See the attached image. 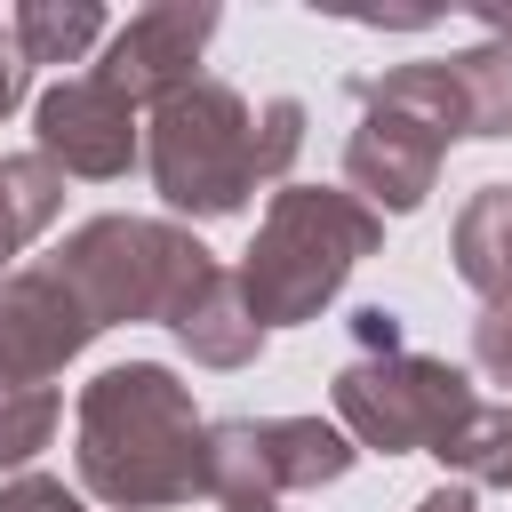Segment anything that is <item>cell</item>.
Listing matches in <instances>:
<instances>
[{
    "label": "cell",
    "instance_id": "obj_1",
    "mask_svg": "<svg viewBox=\"0 0 512 512\" xmlns=\"http://www.w3.org/2000/svg\"><path fill=\"white\" fill-rule=\"evenodd\" d=\"M80 496L112 512H168L208 488V416L192 384L160 360H120L80 384L72 408Z\"/></svg>",
    "mask_w": 512,
    "mask_h": 512
},
{
    "label": "cell",
    "instance_id": "obj_2",
    "mask_svg": "<svg viewBox=\"0 0 512 512\" xmlns=\"http://www.w3.org/2000/svg\"><path fill=\"white\" fill-rule=\"evenodd\" d=\"M304 152V104L264 96L248 104L232 80H192L144 112V168L168 216L216 224L256 200V184H288V160Z\"/></svg>",
    "mask_w": 512,
    "mask_h": 512
},
{
    "label": "cell",
    "instance_id": "obj_3",
    "mask_svg": "<svg viewBox=\"0 0 512 512\" xmlns=\"http://www.w3.org/2000/svg\"><path fill=\"white\" fill-rule=\"evenodd\" d=\"M384 248V216L344 184H280L240 256V288L256 328H304L336 304V288Z\"/></svg>",
    "mask_w": 512,
    "mask_h": 512
},
{
    "label": "cell",
    "instance_id": "obj_4",
    "mask_svg": "<svg viewBox=\"0 0 512 512\" xmlns=\"http://www.w3.org/2000/svg\"><path fill=\"white\" fill-rule=\"evenodd\" d=\"M352 136H344V192H360L376 216H416L440 184L448 144L464 136V96L440 56L392 64L376 80H352Z\"/></svg>",
    "mask_w": 512,
    "mask_h": 512
},
{
    "label": "cell",
    "instance_id": "obj_5",
    "mask_svg": "<svg viewBox=\"0 0 512 512\" xmlns=\"http://www.w3.org/2000/svg\"><path fill=\"white\" fill-rule=\"evenodd\" d=\"M48 272L80 296V312L104 336V328H128V320L176 328V312L216 280V256L168 216H88L48 256Z\"/></svg>",
    "mask_w": 512,
    "mask_h": 512
},
{
    "label": "cell",
    "instance_id": "obj_6",
    "mask_svg": "<svg viewBox=\"0 0 512 512\" xmlns=\"http://www.w3.org/2000/svg\"><path fill=\"white\" fill-rule=\"evenodd\" d=\"M328 400H336V424L352 432L360 456L368 448L376 456H440L464 432V416L480 408V392L456 360H432L408 344L400 352H352L336 368Z\"/></svg>",
    "mask_w": 512,
    "mask_h": 512
},
{
    "label": "cell",
    "instance_id": "obj_7",
    "mask_svg": "<svg viewBox=\"0 0 512 512\" xmlns=\"http://www.w3.org/2000/svg\"><path fill=\"white\" fill-rule=\"evenodd\" d=\"M352 464H360V448L328 416H224V424H208V488L224 504H240V496L280 504L288 488H328Z\"/></svg>",
    "mask_w": 512,
    "mask_h": 512
},
{
    "label": "cell",
    "instance_id": "obj_8",
    "mask_svg": "<svg viewBox=\"0 0 512 512\" xmlns=\"http://www.w3.org/2000/svg\"><path fill=\"white\" fill-rule=\"evenodd\" d=\"M32 152L64 176L112 184L144 160V104H128L104 72H64L32 104Z\"/></svg>",
    "mask_w": 512,
    "mask_h": 512
},
{
    "label": "cell",
    "instance_id": "obj_9",
    "mask_svg": "<svg viewBox=\"0 0 512 512\" xmlns=\"http://www.w3.org/2000/svg\"><path fill=\"white\" fill-rule=\"evenodd\" d=\"M88 344H96V320L48 264H24L0 280V400L48 392Z\"/></svg>",
    "mask_w": 512,
    "mask_h": 512
},
{
    "label": "cell",
    "instance_id": "obj_10",
    "mask_svg": "<svg viewBox=\"0 0 512 512\" xmlns=\"http://www.w3.org/2000/svg\"><path fill=\"white\" fill-rule=\"evenodd\" d=\"M216 8L208 0H152V8H136L120 32H112V48H104V80L128 96V104H160V96H176V88H192L200 80V56H208V40H216Z\"/></svg>",
    "mask_w": 512,
    "mask_h": 512
},
{
    "label": "cell",
    "instance_id": "obj_11",
    "mask_svg": "<svg viewBox=\"0 0 512 512\" xmlns=\"http://www.w3.org/2000/svg\"><path fill=\"white\" fill-rule=\"evenodd\" d=\"M200 368H248L256 352H264V328H256V312H248V288H240V272H224L216 264V280L176 312V328H168Z\"/></svg>",
    "mask_w": 512,
    "mask_h": 512
},
{
    "label": "cell",
    "instance_id": "obj_12",
    "mask_svg": "<svg viewBox=\"0 0 512 512\" xmlns=\"http://www.w3.org/2000/svg\"><path fill=\"white\" fill-rule=\"evenodd\" d=\"M448 256H456V280H464L480 304H504V296H512V184H480V192L456 208Z\"/></svg>",
    "mask_w": 512,
    "mask_h": 512
},
{
    "label": "cell",
    "instance_id": "obj_13",
    "mask_svg": "<svg viewBox=\"0 0 512 512\" xmlns=\"http://www.w3.org/2000/svg\"><path fill=\"white\" fill-rule=\"evenodd\" d=\"M56 216H64V168H48L40 152H0V280Z\"/></svg>",
    "mask_w": 512,
    "mask_h": 512
},
{
    "label": "cell",
    "instance_id": "obj_14",
    "mask_svg": "<svg viewBox=\"0 0 512 512\" xmlns=\"http://www.w3.org/2000/svg\"><path fill=\"white\" fill-rule=\"evenodd\" d=\"M448 64V80H456V96H464V136H480V144H496V136H512V40H480V48H456V56H440Z\"/></svg>",
    "mask_w": 512,
    "mask_h": 512
},
{
    "label": "cell",
    "instance_id": "obj_15",
    "mask_svg": "<svg viewBox=\"0 0 512 512\" xmlns=\"http://www.w3.org/2000/svg\"><path fill=\"white\" fill-rule=\"evenodd\" d=\"M8 40L24 64H80L104 40V8L96 0H24L8 16Z\"/></svg>",
    "mask_w": 512,
    "mask_h": 512
},
{
    "label": "cell",
    "instance_id": "obj_16",
    "mask_svg": "<svg viewBox=\"0 0 512 512\" xmlns=\"http://www.w3.org/2000/svg\"><path fill=\"white\" fill-rule=\"evenodd\" d=\"M440 464H448V480H496L512 464V400H480L464 416V432L440 448Z\"/></svg>",
    "mask_w": 512,
    "mask_h": 512
},
{
    "label": "cell",
    "instance_id": "obj_17",
    "mask_svg": "<svg viewBox=\"0 0 512 512\" xmlns=\"http://www.w3.org/2000/svg\"><path fill=\"white\" fill-rule=\"evenodd\" d=\"M56 416H64L56 384H48V392H16V400H0V472H8V480L56 440Z\"/></svg>",
    "mask_w": 512,
    "mask_h": 512
},
{
    "label": "cell",
    "instance_id": "obj_18",
    "mask_svg": "<svg viewBox=\"0 0 512 512\" xmlns=\"http://www.w3.org/2000/svg\"><path fill=\"white\" fill-rule=\"evenodd\" d=\"M472 360H480L488 384L512 392V296H504V304H480V320H472Z\"/></svg>",
    "mask_w": 512,
    "mask_h": 512
},
{
    "label": "cell",
    "instance_id": "obj_19",
    "mask_svg": "<svg viewBox=\"0 0 512 512\" xmlns=\"http://www.w3.org/2000/svg\"><path fill=\"white\" fill-rule=\"evenodd\" d=\"M0 512H88V504L56 472H16V480H0Z\"/></svg>",
    "mask_w": 512,
    "mask_h": 512
},
{
    "label": "cell",
    "instance_id": "obj_20",
    "mask_svg": "<svg viewBox=\"0 0 512 512\" xmlns=\"http://www.w3.org/2000/svg\"><path fill=\"white\" fill-rule=\"evenodd\" d=\"M408 336H400V312L392 304H360L352 312V352H400Z\"/></svg>",
    "mask_w": 512,
    "mask_h": 512
},
{
    "label": "cell",
    "instance_id": "obj_21",
    "mask_svg": "<svg viewBox=\"0 0 512 512\" xmlns=\"http://www.w3.org/2000/svg\"><path fill=\"white\" fill-rule=\"evenodd\" d=\"M416 512H480V496H472V480H440L416 496Z\"/></svg>",
    "mask_w": 512,
    "mask_h": 512
},
{
    "label": "cell",
    "instance_id": "obj_22",
    "mask_svg": "<svg viewBox=\"0 0 512 512\" xmlns=\"http://www.w3.org/2000/svg\"><path fill=\"white\" fill-rule=\"evenodd\" d=\"M16 96H24V56H16V40L0 32V120L16 112Z\"/></svg>",
    "mask_w": 512,
    "mask_h": 512
},
{
    "label": "cell",
    "instance_id": "obj_23",
    "mask_svg": "<svg viewBox=\"0 0 512 512\" xmlns=\"http://www.w3.org/2000/svg\"><path fill=\"white\" fill-rule=\"evenodd\" d=\"M216 512H280V504H264V496H240V504H216Z\"/></svg>",
    "mask_w": 512,
    "mask_h": 512
},
{
    "label": "cell",
    "instance_id": "obj_24",
    "mask_svg": "<svg viewBox=\"0 0 512 512\" xmlns=\"http://www.w3.org/2000/svg\"><path fill=\"white\" fill-rule=\"evenodd\" d=\"M488 488H504V496H512V464H504V472H496V480H488Z\"/></svg>",
    "mask_w": 512,
    "mask_h": 512
}]
</instances>
